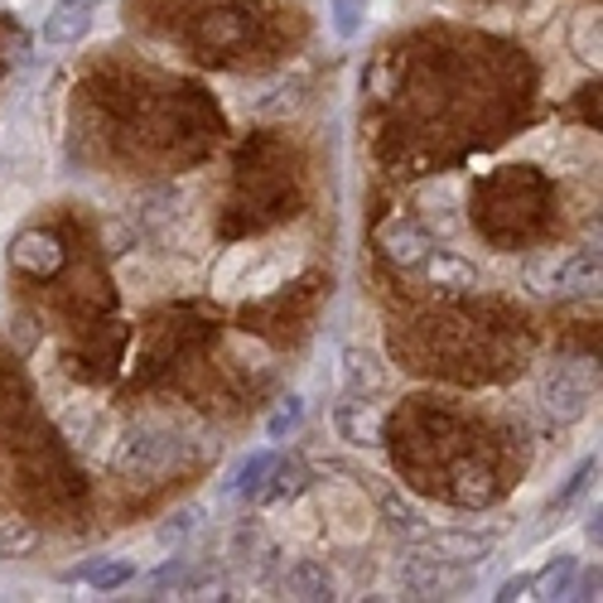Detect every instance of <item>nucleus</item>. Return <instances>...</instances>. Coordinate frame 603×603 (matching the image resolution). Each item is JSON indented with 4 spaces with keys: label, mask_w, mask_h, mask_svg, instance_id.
I'll list each match as a JSON object with an SVG mask.
<instances>
[{
    "label": "nucleus",
    "mask_w": 603,
    "mask_h": 603,
    "mask_svg": "<svg viewBox=\"0 0 603 603\" xmlns=\"http://www.w3.org/2000/svg\"><path fill=\"white\" fill-rule=\"evenodd\" d=\"M531 295L546 299H579L599 285V251H574V257H531L526 261Z\"/></svg>",
    "instance_id": "1"
},
{
    "label": "nucleus",
    "mask_w": 603,
    "mask_h": 603,
    "mask_svg": "<svg viewBox=\"0 0 603 603\" xmlns=\"http://www.w3.org/2000/svg\"><path fill=\"white\" fill-rule=\"evenodd\" d=\"M541 406H546V416H555V420H579L589 410V377L574 367L550 372L546 386H541Z\"/></svg>",
    "instance_id": "2"
},
{
    "label": "nucleus",
    "mask_w": 603,
    "mask_h": 603,
    "mask_svg": "<svg viewBox=\"0 0 603 603\" xmlns=\"http://www.w3.org/2000/svg\"><path fill=\"white\" fill-rule=\"evenodd\" d=\"M96 5H102V0H54V10H48V20H44V39L54 48L78 44L82 34L92 30Z\"/></svg>",
    "instance_id": "3"
},
{
    "label": "nucleus",
    "mask_w": 603,
    "mask_h": 603,
    "mask_svg": "<svg viewBox=\"0 0 603 603\" xmlns=\"http://www.w3.org/2000/svg\"><path fill=\"white\" fill-rule=\"evenodd\" d=\"M333 425L348 444H382V410L367 396H343L333 410Z\"/></svg>",
    "instance_id": "4"
},
{
    "label": "nucleus",
    "mask_w": 603,
    "mask_h": 603,
    "mask_svg": "<svg viewBox=\"0 0 603 603\" xmlns=\"http://www.w3.org/2000/svg\"><path fill=\"white\" fill-rule=\"evenodd\" d=\"M164 458H169V434H160V430H136V434H126V440H121L116 468H121V474H155Z\"/></svg>",
    "instance_id": "5"
},
{
    "label": "nucleus",
    "mask_w": 603,
    "mask_h": 603,
    "mask_svg": "<svg viewBox=\"0 0 603 603\" xmlns=\"http://www.w3.org/2000/svg\"><path fill=\"white\" fill-rule=\"evenodd\" d=\"M382 247L401 271H410V265H420L430 257V232L420 223H410V217H391V223L382 227Z\"/></svg>",
    "instance_id": "6"
},
{
    "label": "nucleus",
    "mask_w": 603,
    "mask_h": 603,
    "mask_svg": "<svg viewBox=\"0 0 603 603\" xmlns=\"http://www.w3.org/2000/svg\"><path fill=\"white\" fill-rule=\"evenodd\" d=\"M10 261L20 265V271H34V275H54L58 261H64V247H58L48 232H24L15 247H10Z\"/></svg>",
    "instance_id": "7"
},
{
    "label": "nucleus",
    "mask_w": 603,
    "mask_h": 603,
    "mask_svg": "<svg viewBox=\"0 0 603 603\" xmlns=\"http://www.w3.org/2000/svg\"><path fill=\"white\" fill-rule=\"evenodd\" d=\"M425 275H430V285L434 289H450V295H464V289H474L478 285V271L468 265L464 257H454V251H430L425 261Z\"/></svg>",
    "instance_id": "8"
},
{
    "label": "nucleus",
    "mask_w": 603,
    "mask_h": 603,
    "mask_svg": "<svg viewBox=\"0 0 603 603\" xmlns=\"http://www.w3.org/2000/svg\"><path fill=\"white\" fill-rule=\"evenodd\" d=\"M72 579H78V584H88V589H96V594H112V589H121V584H130V579H136V565L121 560V555H96V560L78 565Z\"/></svg>",
    "instance_id": "9"
},
{
    "label": "nucleus",
    "mask_w": 603,
    "mask_h": 603,
    "mask_svg": "<svg viewBox=\"0 0 603 603\" xmlns=\"http://www.w3.org/2000/svg\"><path fill=\"white\" fill-rule=\"evenodd\" d=\"M285 594H289V599H305V603L333 599V574L323 570L319 560H295V565L285 570Z\"/></svg>",
    "instance_id": "10"
},
{
    "label": "nucleus",
    "mask_w": 603,
    "mask_h": 603,
    "mask_svg": "<svg viewBox=\"0 0 603 603\" xmlns=\"http://www.w3.org/2000/svg\"><path fill=\"white\" fill-rule=\"evenodd\" d=\"M430 560H450V565H474L482 555L492 550V536H458V531H440V536H430Z\"/></svg>",
    "instance_id": "11"
},
{
    "label": "nucleus",
    "mask_w": 603,
    "mask_h": 603,
    "mask_svg": "<svg viewBox=\"0 0 603 603\" xmlns=\"http://www.w3.org/2000/svg\"><path fill=\"white\" fill-rule=\"evenodd\" d=\"M305 488H309V468L299 464V458H285V464L275 458L271 474H265V482H261V492L271 502H289V498H299Z\"/></svg>",
    "instance_id": "12"
},
{
    "label": "nucleus",
    "mask_w": 603,
    "mask_h": 603,
    "mask_svg": "<svg viewBox=\"0 0 603 603\" xmlns=\"http://www.w3.org/2000/svg\"><path fill=\"white\" fill-rule=\"evenodd\" d=\"M271 464H275L271 450H257V454L241 458L237 474H232V492H237V498H261V482H265V474H271Z\"/></svg>",
    "instance_id": "13"
},
{
    "label": "nucleus",
    "mask_w": 603,
    "mask_h": 603,
    "mask_svg": "<svg viewBox=\"0 0 603 603\" xmlns=\"http://www.w3.org/2000/svg\"><path fill=\"white\" fill-rule=\"evenodd\" d=\"M34 546H39V531L24 522V516H5V522H0V560L34 555Z\"/></svg>",
    "instance_id": "14"
},
{
    "label": "nucleus",
    "mask_w": 603,
    "mask_h": 603,
    "mask_svg": "<svg viewBox=\"0 0 603 603\" xmlns=\"http://www.w3.org/2000/svg\"><path fill=\"white\" fill-rule=\"evenodd\" d=\"M570 579H574V560H560L550 570L531 574V589H536V599H560V594H570Z\"/></svg>",
    "instance_id": "15"
},
{
    "label": "nucleus",
    "mask_w": 603,
    "mask_h": 603,
    "mask_svg": "<svg viewBox=\"0 0 603 603\" xmlns=\"http://www.w3.org/2000/svg\"><path fill=\"white\" fill-rule=\"evenodd\" d=\"M299 420H305V401L285 396V401L271 410V420H265V434H271V440H289V434L299 430Z\"/></svg>",
    "instance_id": "16"
},
{
    "label": "nucleus",
    "mask_w": 603,
    "mask_h": 603,
    "mask_svg": "<svg viewBox=\"0 0 603 603\" xmlns=\"http://www.w3.org/2000/svg\"><path fill=\"white\" fill-rule=\"evenodd\" d=\"M382 512H386V522H391L396 531H401V536H410V541L430 536L425 522H420V512H416V507H410L406 498H386V502H382Z\"/></svg>",
    "instance_id": "17"
},
{
    "label": "nucleus",
    "mask_w": 603,
    "mask_h": 603,
    "mask_svg": "<svg viewBox=\"0 0 603 603\" xmlns=\"http://www.w3.org/2000/svg\"><path fill=\"white\" fill-rule=\"evenodd\" d=\"M458 502L464 507H478V502H488V478H482V468L474 474V468H464V474H458Z\"/></svg>",
    "instance_id": "18"
},
{
    "label": "nucleus",
    "mask_w": 603,
    "mask_h": 603,
    "mask_svg": "<svg viewBox=\"0 0 603 603\" xmlns=\"http://www.w3.org/2000/svg\"><path fill=\"white\" fill-rule=\"evenodd\" d=\"M594 468H599V464H594V458H584V464H579V468H574V474H570V482H565V488H560V492H555V507H570V502L579 498V492H584V482H589V478H594Z\"/></svg>",
    "instance_id": "19"
},
{
    "label": "nucleus",
    "mask_w": 603,
    "mask_h": 603,
    "mask_svg": "<svg viewBox=\"0 0 603 603\" xmlns=\"http://www.w3.org/2000/svg\"><path fill=\"white\" fill-rule=\"evenodd\" d=\"M333 30L343 34V39H353L357 34V0H333Z\"/></svg>",
    "instance_id": "20"
},
{
    "label": "nucleus",
    "mask_w": 603,
    "mask_h": 603,
    "mask_svg": "<svg viewBox=\"0 0 603 603\" xmlns=\"http://www.w3.org/2000/svg\"><path fill=\"white\" fill-rule=\"evenodd\" d=\"M526 589H531V574H516V579H507L502 584L498 599H526Z\"/></svg>",
    "instance_id": "21"
},
{
    "label": "nucleus",
    "mask_w": 603,
    "mask_h": 603,
    "mask_svg": "<svg viewBox=\"0 0 603 603\" xmlns=\"http://www.w3.org/2000/svg\"><path fill=\"white\" fill-rule=\"evenodd\" d=\"M0 174H5V155H0Z\"/></svg>",
    "instance_id": "22"
}]
</instances>
